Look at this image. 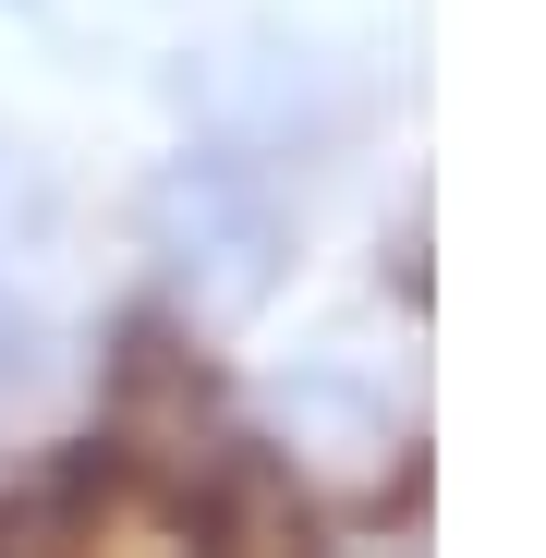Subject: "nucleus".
I'll return each mask as SVG.
<instances>
[{
  "instance_id": "nucleus-1",
  "label": "nucleus",
  "mask_w": 546,
  "mask_h": 558,
  "mask_svg": "<svg viewBox=\"0 0 546 558\" xmlns=\"http://www.w3.org/2000/svg\"><path fill=\"white\" fill-rule=\"evenodd\" d=\"M25 13H37V0H25Z\"/></svg>"
}]
</instances>
